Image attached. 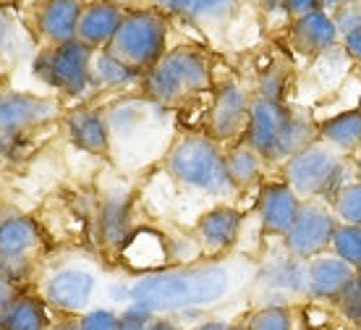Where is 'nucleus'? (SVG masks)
<instances>
[{
    "mask_svg": "<svg viewBox=\"0 0 361 330\" xmlns=\"http://www.w3.org/2000/svg\"><path fill=\"white\" fill-rule=\"evenodd\" d=\"M257 270L241 259H209L191 265H171L160 273L139 276L131 283V302L154 314H180L189 310H209L228 302L252 281Z\"/></svg>",
    "mask_w": 361,
    "mask_h": 330,
    "instance_id": "obj_1",
    "label": "nucleus"
},
{
    "mask_svg": "<svg viewBox=\"0 0 361 330\" xmlns=\"http://www.w3.org/2000/svg\"><path fill=\"white\" fill-rule=\"evenodd\" d=\"M317 126L286 102L252 98V116L244 142L264 163H286L296 152L317 142Z\"/></svg>",
    "mask_w": 361,
    "mask_h": 330,
    "instance_id": "obj_2",
    "label": "nucleus"
},
{
    "mask_svg": "<svg viewBox=\"0 0 361 330\" xmlns=\"http://www.w3.org/2000/svg\"><path fill=\"white\" fill-rule=\"evenodd\" d=\"M165 170L178 187L197 194L212 199L235 194L226 170V152L209 134H180L165 152Z\"/></svg>",
    "mask_w": 361,
    "mask_h": 330,
    "instance_id": "obj_3",
    "label": "nucleus"
},
{
    "mask_svg": "<svg viewBox=\"0 0 361 330\" xmlns=\"http://www.w3.org/2000/svg\"><path fill=\"white\" fill-rule=\"evenodd\" d=\"M110 129V152H126V158L147 163L160 155L165 144V107L149 98H123L105 110Z\"/></svg>",
    "mask_w": 361,
    "mask_h": 330,
    "instance_id": "obj_4",
    "label": "nucleus"
},
{
    "mask_svg": "<svg viewBox=\"0 0 361 330\" xmlns=\"http://www.w3.org/2000/svg\"><path fill=\"white\" fill-rule=\"evenodd\" d=\"M142 95L163 107L180 105L212 84L209 58L197 47H176L142 76Z\"/></svg>",
    "mask_w": 361,
    "mask_h": 330,
    "instance_id": "obj_5",
    "label": "nucleus"
},
{
    "mask_svg": "<svg viewBox=\"0 0 361 330\" xmlns=\"http://www.w3.org/2000/svg\"><path fill=\"white\" fill-rule=\"evenodd\" d=\"M353 165L345 163V158L338 150H333L325 142H312L293 158L283 163V181L298 194L301 202L309 199H333L345 184L356 179H348V170Z\"/></svg>",
    "mask_w": 361,
    "mask_h": 330,
    "instance_id": "obj_6",
    "label": "nucleus"
},
{
    "mask_svg": "<svg viewBox=\"0 0 361 330\" xmlns=\"http://www.w3.org/2000/svg\"><path fill=\"white\" fill-rule=\"evenodd\" d=\"M168 35H171V27H168L163 11H126L113 42L105 50L123 66H128L131 71L145 76L154 63L168 53Z\"/></svg>",
    "mask_w": 361,
    "mask_h": 330,
    "instance_id": "obj_7",
    "label": "nucleus"
},
{
    "mask_svg": "<svg viewBox=\"0 0 361 330\" xmlns=\"http://www.w3.org/2000/svg\"><path fill=\"white\" fill-rule=\"evenodd\" d=\"M92 53L94 50L79 40H71L63 45H47L37 55L35 73L66 98H82L92 87Z\"/></svg>",
    "mask_w": 361,
    "mask_h": 330,
    "instance_id": "obj_8",
    "label": "nucleus"
},
{
    "mask_svg": "<svg viewBox=\"0 0 361 330\" xmlns=\"http://www.w3.org/2000/svg\"><path fill=\"white\" fill-rule=\"evenodd\" d=\"M97 288L99 276L92 265L66 262V265H58L45 276V281H42V299L55 312L82 317L84 312L92 310Z\"/></svg>",
    "mask_w": 361,
    "mask_h": 330,
    "instance_id": "obj_9",
    "label": "nucleus"
},
{
    "mask_svg": "<svg viewBox=\"0 0 361 330\" xmlns=\"http://www.w3.org/2000/svg\"><path fill=\"white\" fill-rule=\"evenodd\" d=\"M335 228H338V220H335L330 205L319 202V199H309L301 205L290 231L280 241L293 257L309 262V259L330 252Z\"/></svg>",
    "mask_w": 361,
    "mask_h": 330,
    "instance_id": "obj_10",
    "label": "nucleus"
},
{
    "mask_svg": "<svg viewBox=\"0 0 361 330\" xmlns=\"http://www.w3.org/2000/svg\"><path fill=\"white\" fill-rule=\"evenodd\" d=\"M254 285L267 296V304H288V299H304L307 294V262L293 257L283 244L270 259L254 273Z\"/></svg>",
    "mask_w": 361,
    "mask_h": 330,
    "instance_id": "obj_11",
    "label": "nucleus"
},
{
    "mask_svg": "<svg viewBox=\"0 0 361 330\" xmlns=\"http://www.w3.org/2000/svg\"><path fill=\"white\" fill-rule=\"evenodd\" d=\"M252 116V100L238 81H226L212 98L209 105L207 134L217 144H238L244 142L246 129Z\"/></svg>",
    "mask_w": 361,
    "mask_h": 330,
    "instance_id": "obj_12",
    "label": "nucleus"
},
{
    "mask_svg": "<svg viewBox=\"0 0 361 330\" xmlns=\"http://www.w3.org/2000/svg\"><path fill=\"white\" fill-rule=\"evenodd\" d=\"M42 247V231L27 215L0 220V273L18 285L32 268V254Z\"/></svg>",
    "mask_w": 361,
    "mask_h": 330,
    "instance_id": "obj_13",
    "label": "nucleus"
},
{
    "mask_svg": "<svg viewBox=\"0 0 361 330\" xmlns=\"http://www.w3.org/2000/svg\"><path fill=\"white\" fill-rule=\"evenodd\" d=\"M58 100L29 95V92H13L6 95L0 102V129L6 136H21L35 131L39 126L50 124L58 116Z\"/></svg>",
    "mask_w": 361,
    "mask_h": 330,
    "instance_id": "obj_14",
    "label": "nucleus"
},
{
    "mask_svg": "<svg viewBox=\"0 0 361 330\" xmlns=\"http://www.w3.org/2000/svg\"><path fill=\"white\" fill-rule=\"evenodd\" d=\"M244 228V215L231 205H217L199 218L197 247L209 259H223L235 247Z\"/></svg>",
    "mask_w": 361,
    "mask_h": 330,
    "instance_id": "obj_15",
    "label": "nucleus"
},
{
    "mask_svg": "<svg viewBox=\"0 0 361 330\" xmlns=\"http://www.w3.org/2000/svg\"><path fill=\"white\" fill-rule=\"evenodd\" d=\"M301 199L286 181H270L264 184L257 199V215H259V223L262 231L270 236L283 239L290 231V225L296 220L298 210H301Z\"/></svg>",
    "mask_w": 361,
    "mask_h": 330,
    "instance_id": "obj_16",
    "label": "nucleus"
},
{
    "mask_svg": "<svg viewBox=\"0 0 361 330\" xmlns=\"http://www.w3.org/2000/svg\"><path fill=\"white\" fill-rule=\"evenodd\" d=\"M118 254L128 270H134L139 276H149V273H160V270L171 268L168 262L173 257V249L171 241L160 231L142 228V231H134L128 236V241L121 247Z\"/></svg>",
    "mask_w": 361,
    "mask_h": 330,
    "instance_id": "obj_17",
    "label": "nucleus"
},
{
    "mask_svg": "<svg viewBox=\"0 0 361 330\" xmlns=\"http://www.w3.org/2000/svg\"><path fill=\"white\" fill-rule=\"evenodd\" d=\"M356 281V270L335 257L333 252L319 254V257L307 262V294L309 299H319V302H338V296Z\"/></svg>",
    "mask_w": 361,
    "mask_h": 330,
    "instance_id": "obj_18",
    "label": "nucleus"
},
{
    "mask_svg": "<svg viewBox=\"0 0 361 330\" xmlns=\"http://www.w3.org/2000/svg\"><path fill=\"white\" fill-rule=\"evenodd\" d=\"M290 42L298 53L304 55H322L330 53L341 42V32L330 11L317 8L304 16L293 18L290 24Z\"/></svg>",
    "mask_w": 361,
    "mask_h": 330,
    "instance_id": "obj_19",
    "label": "nucleus"
},
{
    "mask_svg": "<svg viewBox=\"0 0 361 330\" xmlns=\"http://www.w3.org/2000/svg\"><path fill=\"white\" fill-rule=\"evenodd\" d=\"M123 16H126V11L123 6H118L116 0H92L82 8L76 40L92 50H105L113 42Z\"/></svg>",
    "mask_w": 361,
    "mask_h": 330,
    "instance_id": "obj_20",
    "label": "nucleus"
},
{
    "mask_svg": "<svg viewBox=\"0 0 361 330\" xmlns=\"http://www.w3.org/2000/svg\"><path fill=\"white\" fill-rule=\"evenodd\" d=\"M66 134L82 152L90 155H108L110 152V129L108 118L97 107H73L66 113Z\"/></svg>",
    "mask_w": 361,
    "mask_h": 330,
    "instance_id": "obj_21",
    "label": "nucleus"
},
{
    "mask_svg": "<svg viewBox=\"0 0 361 330\" xmlns=\"http://www.w3.org/2000/svg\"><path fill=\"white\" fill-rule=\"evenodd\" d=\"M79 0H45L37 8V32L47 45H63L76 40L79 18H82Z\"/></svg>",
    "mask_w": 361,
    "mask_h": 330,
    "instance_id": "obj_22",
    "label": "nucleus"
},
{
    "mask_svg": "<svg viewBox=\"0 0 361 330\" xmlns=\"http://www.w3.org/2000/svg\"><path fill=\"white\" fill-rule=\"evenodd\" d=\"M55 320L42 296L18 291L3 314V330H53Z\"/></svg>",
    "mask_w": 361,
    "mask_h": 330,
    "instance_id": "obj_23",
    "label": "nucleus"
},
{
    "mask_svg": "<svg viewBox=\"0 0 361 330\" xmlns=\"http://www.w3.org/2000/svg\"><path fill=\"white\" fill-rule=\"evenodd\" d=\"M131 205L126 194H110L99 207V239L105 241V247L121 252V247L131 236Z\"/></svg>",
    "mask_w": 361,
    "mask_h": 330,
    "instance_id": "obj_24",
    "label": "nucleus"
},
{
    "mask_svg": "<svg viewBox=\"0 0 361 330\" xmlns=\"http://www.w3.org/2000/svg\"><path fill=\"white\" fill-rule=\"evenodd\" d=\"M317 134H319V142L330 144L333 150H338L341 155H348V152H359L361 147V110L359 107H351V110H343L338 116L327 118L317 126Z\"/></svg>",
    "mask_w": 361,
    "mask_h": 330,
    "instance_id": "obj_25",
    "label": "nucleus"
},
{
    "mask_svg": "<svg viewBox=\"0 0 361 330\" xmlns=\"http://www.w3.org/2000/svg\"><path fill=\"white\" fill-rule=\"evenodd\" d=\"M154 6L189 21H226L238 11V0H154Z\"/></svg>",
    "mask_w": 361,
    "mask_h": 330,
    "instance_id": "obj_26",
    "label": "nucleus"
},
{
    "mask_svg": "<svg viewBox=\"0 0 361 330\" xmlns=\"http://www.w3.org/2000/svg\"><path fill=\"white\" fill-rule=\"evenodd\" d=\"M262 165H264V160L246 142H238V144H233V147H228L226 170L235 191H241V189L257 184L259 176H262Z\"/></svg>",
    "mask_w": 361,
    "mask_h": 330,
    "instance_id": "obj_27",
    "label": "nucleus"
},
{
    "mask_svg": "<svg viewBox=\"0 0 361 330\" xmlns=\"http://www.w3.org/2000/svg\"><path fill=\"white\" fill-rule=\"evenodd\" d=\"M92 87H102V90H116V87H126L131 81L142 79L136 71H131L128 66L113 58L108 50H94L92 53V66H90Z\"/></svg>",
    "mask_w": 361,
    "mask_h": 330,
    "instance_id": "obj_28",
    "label": "nucleus"
},
{
    "mask_svg": "<svg viewBox=\"0 0 361 330\" xmlns=\"http://www.w3.org/2000/svg\"><path fill=\"white\" fill-rule=\"evenodd\" d=\"M249 330H296V312L290 304H262L246 317Z\"/></svg>",
    "mask_w": 361,
    "mask_h": 330,
    "instance_id": "obj_29",
    "label": "nucleus"
},
{
    "mask_svg": "<svg viewBox=\"0 0 361 330\" xmlns=\"http://www.w3.org/2000/svg\"><path fill=\"white\" fill-rule=\"evenodd\" d=\"M330 210H333L338 223L359 225L361 228V184L359 181L345 184V187L330 199Z\"/></svg>",
    "mask_w": 361,
    "mask_h": 330,
    "instance_id": "obj_30",
    "label": "nucleus"
},
{
    "mask_svg": "<svg viewBox=\"0 0 361 330\" xmlns=\"http://www.w3.org/2000/svg\"><path fill=\"white\" fill-rule=\"evenodd\" d=\"M335 257L348 262L353 270H361V228L359 225H343L338 223L333 233V247H330Z\"/></svg>",
    "mask_w": 361,
    "mask_h": 330,
    "instance_id": "obj_31",
    "label": "nucleus"
},
{
    "mask_svg": "<svg viewBox=\"0 0 361 330\" xmlns=\"http://www.w3.org/2000/svg\"><path fill=\"white\" fill-rule=\"evenodd\" d=\"M335 310L341 312V317H343V320L351 322L353 328H361V288L356 285V281L345 288L343 294L338 296Z\"/></svg>",
    "mask_w": 361,
    "mask_h": 330,
    "instance_id": "obj_32",
    "label": "nucleus"
},
{
    "mask_svg": "<svg viewBox=\"0 0 361 330\" xmlns=\"http://www.w3.org/2000/svg\"><path fill=\"white\" fill-rule=\"evenodd\" d=\"M76 330H118V312L110 307H92L76 320Z\"/></svg>",
    "mask_w": 361,
    "mask_h": 330,
    "instance_id": "obj_33",
    "label": "nucleus"
},
{
    "mask_svg": "<svg viewBox=\"0 0 361 330\" xmlns=\"http://www.w3.org/2000/svg\"><path fill=\"white\" fill-rule=\"evenodd\" d=\"M152 320L154 312H149L142 304L131 302L118 312V330H147Z\"/></svg>",
    "mask_w": 361,
    "mask_h": 330,
    "instance_id": "obj_34",
    "label": "nucleus"
},
{
    "mask_svg": "<svg viewBox=\"0 0 361 330\" xmlns=\"http://www.w3.org/2000/svg\"><path fill=\"white\" fill-rule=\"evenodd\" d=\"M333 18H335V24H338L341 37H343L345 32H351V29L361 27V0H348V3H343L338 11H333Z\"/></svg>",
    "mask_w": 361,
    "mask_h": 330,
    "instance_id": "obj_35",
    "label": "nucleus"
},
{
    "mask_svg": "<svg viewBox=\"0 0 361 330\" xmlns=\"http://www.w3.org/2000/svg\"><path fill=\"white\" fill-rule=\"evenodd\" d=\"M322 8V0H283V11L288 13L290 18H298L309 13V11Z\"/></svg>",
    "mask_w": 361,
    "mask_h": 330,
    "instance_id": "obj_36",
    "label": "nucleus"
},
{
    "mask_svg": "<svg viewBox=\"0 0 361 330\" xmlns=\"http://www.w3.org/2000/svg\"><path fill=\"white\" fill-rule=\"evenodd\" d=\"M16 294H18V285L13 283L8 276L0 273V330H3V314H6L11 299H13Z\"/></svg>",
    "mask_w": 361,
    "mask_h": 330,
    "instance_id": "obj_37",
    "label": "nucleus"
},
{
    "mask_svg": "<svg viewBox=\"0 0 361 330\" xmlns=\"http://www.w3.org/2000/svg\"><path fill=\"white\" fill-rule=\"evenodd\" d=\"M341 40H343V50H345V53L351 55L356 63H361V27L351 29V32H345Z\"/></svg>",
    "mask_w": 361,
    "mask_h": 330,
    "instance_id": "obj_38",
    "label": "nucleus"
},
{
    "mask_svg": "<svg viewBox=\"0 0 361 330\" xmlns=\"http://www.w3.org/2000/svg\"><path fill=\"white\" fill-rule=\"evenodd\" d=\"M147 330H180V328L171 314H154V320L149 322V328Z\"/></svg>",
    "mask_w": 361,
    "mask_h": 330,
    "instance_id": "obj_39",
    "label": "nucleus"
},
{
    "mask_svg": "<svg viewBox=\"0 0 361 330\" xmlns=\"http://www.w3.org/2000/svg\"><path fill=\"white\" fill-rule=\"evenodd\" d=\"M189 330H228V322L226 320H199V322H194Z\"/></svg>",
    "mask_w": 361,
    "mask_h": 330,
    "instance_id": "obj_40",
    "label": "nucleus"
},
{
    "mask_svg": "<svg viewBox=\"0 0 361 330\" xmlns=\"http://www.w3.org/2000/svg\"><path fill=\"white\" fill-rule=\"evenodd\" d=\"M254 3H259V6H262V8H267V11L283 8V0H254Z\"/></svg>",
    "mask_w": 361,
    "mask_h": 330,
    "instance_id": "obj_41",
    "label": "nucleus"
},
{
    "mask_svg": "<svg viewBox=\"0 0 361 330\" xmlns=\"http://www.w3.org/2000/svg\"><path fill=\"white\" fill-rule=\"evenodd\" d=\"M343 3H348V0H322V8H325V11H338Z\"/></svg>",
    "mask_w": 361,
    "mask_h": 330,
    "instance_id": "obj_42",
    "label": "nucleus"
},
{
    "mask_svg": "<svg viewBox=\"0 0 361 330\" xmlns=\"http://www.w3.org/2000/svg\"><path fill=\"white\" fill-rule=\"evenodd\" d=\"M6 144H8V136H6V131H3V129H0V155H3V152H6Z\"/></svg>",
    "mask_w": 361,
    "mask_h": 330,
    "instance_id": "obj_43",
    "label": "nucleus"
},
{
    "mask_svg": "<svg viewBox=\"0 0 361 330\" xmlns=\"http://www.w3.org/2000/svg\"><path fill=\"white\" fill-rule=\"evenodd\" d=\"M353 170H356V181L361 184V155L356 158V163H353Z\"/></svg>",
    "mask_w": 361,
    "mask_h": 330,
    "instance_id": "obj_44",
    "label": "nucleus"
},
{
    "mask_svg": "<svg viewBox=\"0 0 361 330\" xmlns=\"http://www.w3.org/2000/svg\"><path fill=\"white\" fill-rule=\"evenodd\" d=\"M228 330H249V328H246V322H233V325H228Z\"/></svg>",
    "mask_w": 361,
    "mask_h": 330,
    "instance_id": "obj_45",
    "label": "nucleus"
},
{
    "mask_svg": "<svg viewBox=\"0 0 361 330\" xmlns=\"http://www.w3.org/2000/svg\"><path fill=\"white\" fill-rule=\"evenodd\" d=\"M356 285L361 288V270H356Z\"/></svg>",
    "mask_w": 361,
    "mask_h": 330,
    "instance_id": "obj_46",
    "label": "nucleus"
},
{
    "mask_svg": "<svg viewBox=\"0 0 361 330\" xmlns=\"http://www.w3.org/2000/svg\"><path fill=\"white\" fill-rule=\"evenodd\" d=\"M3 98H6V95H3V90H0V102H3Z\"/></svg>",
    "mask_w": 361,
    "mask_h": 330,
    "instance_id": "obj_47",
    "label": "nucleus"
},
{
    "mask_svg": "<svg viewBox=\"0 0 361 330\" xmlns=\"http://www.w3.org/2000/svg\"><path fill=\"white\" fill-rule=\"evenodd\" d=\"M301 330H317V328H301Z\"/></svg>",
    "mask_w": 361,
    "mask_h": 330,
    "instance_id": "obj_48",
    "label": "nucleus"
},
{
    "mask_svg": "<svg viewBox=\"0 0 361 330\" xmlns=\"http://www.w3.org/2000/svg\"><path fill=\"white\" fill-rule=\"evenodd\" d=\"M359 110H361V100H359Z\"/></svg>",
    "mask_w": 361,
    "mask_h": 330,
    "instance_id": "obj_49",
    "label": "nucleus"
},
{
    "mask_svg": "<svg viewBox=\"0 0 361 330\" xmlns=\"http://www.w3.org/2000/svg\"><path fill=\"white\" fill-rule=\"evenodd\" d=\"M359 155H361V147H359Z\"/></svg>",
    "mask_w": 361,
    "mask_h": 330,
    "instance_id": "obj_50",
    "label": "nucleus"
}]
</instances>
